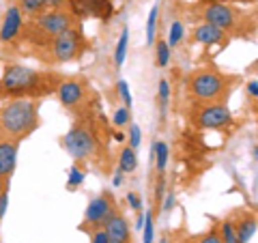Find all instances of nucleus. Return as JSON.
<instances>
[{"mask_svg":"<svg viewBox=\"0 0 258 243\" xmlns=\"http://www.w3.org/2000/svg\"><path fill=\"white\" fill-rule=\"evenodd\" d=\"M62 80L52 71H35L26 65H7L0 78V99H39L52 95Z\"/></svg>","mask_w":258,"mask_h":243,"instance_id":"obj_1","label":"nucleus"},{"mask_svg":"<svg viewBox=\"0 0 258 243\" xmlns=\"http://www.w3.org/2000/svg\"><path fill=\"white\" fill-rule=\"evenodd\" d=\"M39 127V106L35 99H7L0 108V142H18Z\"/></svg>","mask_w":258,"mask_h":243,"instance_id":"obj_2","label":"nucleus"},{"mask_svg":"<svg viewBox=\"0 0 258 243\" xmlns=\"http://www.w3.org/2000/svg\"><path fill=\"white\" fill-rule=\"evenodd\" d=\"M76 18L69 13V9H47L43 13L35 15L26 26H22L20 35L26 39L28 45L37 52H45V47L62 32L69 28H76Z\"/></svg>","mask_w":258,"mask_h":243,"instance_id":"obj_3","label":"nucleus"},{"mask_svg":"<svg viewBox=\"0 0 258 243\" xmlns=\"http://www.w3.org/2000/svg\"><path fill=\"white\" fill-rule=\"evenodd\" d=\"M237 82V76H226L217 69H196L187 78V88L200 103H226Z\"/></svg>","mask_w":258,"mask_h":243,"instance_id":"obj_4","label":"nucleus"},{"mask_svg":"<svg viewBox=\"0 0 258 243\" xmlns=\"http://www.w3.org/2000/svg\"><path fill=\"white\" fill-rule=\"evenodd\" d=\"M91 123L93 120H80L62 138V147L76 161L95 159L101 151V140Z\"/></svg>","mask_w":258,"mask_h":243,"instance_id":"obj_5","label":"nucleus"},{"mask_svg":"<svg viewBox=\"0 0 258 243\" xmlns=\"http://www.w3.org/2000/svg\"><path fill=\"white\" fill-rule=\"evenodd\" d=\"M86 47H88V41H86V37L82 35V32L78 30V26L69 28L67 32L58 35L50 45L45 47V52L50 54L45 60L47 63H56V65H58V63L60 65L62 63H71V60L80 58V56L86 52ZM43 54H41V58H43Z\"/></svg>","mask_w":258,"mask_h":243,"instance_id":"obj_6","label":"nucleus"},{"mask_svg":"<svg viewBox=\"0 0 258 243\" xmlns=\"http://www.w3.org/2000/svg\"><path fill=\"white\" fill-rule=\"evenodd\" d=\"M191 120L203 129H222L232 123V114L226 103H200Z\"/></svg>","mask_w":258,"mask_h":243,"instance_id":"obj_7","label":"nucleus"},{"mask_svg":"<svg viewBox=\"0 0 258 243\" xmlns=\"http://www.w3.org/2000/svg\"><path fill=\"white\" fill-rule=\"evenodd\" d=\"M116 213V200L110 192H103L95 196L86 207L84 213V228H101L110 220V215Z\"/></svg>","mask_w":258,"mask_h":243,"instance_id":"obj_8","label":"nucleus"},{"mask_svg":"<svg viewBox=\"0 0 258 243\" xmlns=\"http://www.w3.org/2000/svg\"><path fill=\"white\" fill-rule=\"evenodd\" d=\"M58 93V99L64 108L74 110V108H80L84 106L88 101V84L84 80H78V78H71V80H62L56 88Z\"/></svg>","mask_w":258,"mask_h":243,"instance_id":"obj_9","label":"nucleus"},{"mask_svg":"<svg viewBox=\"0 0 258 243\" xmlns=\"http://www.w3.org/2000/svg\"><path fill=\"white\" fill-rule=\"evenodd\" d=\"M203 18L207 20V24H211V26L220 28V30H235L237 24H239V13L232 9L228 5H222V3H209L203 11Z\"/></svg>","mask_w":258,"mask_h":243,"instance_id":"obj_10","label":"nucleus"},{"mask_svg":"<svg viewBox=\"0 0 258 243\" xmlns=\"http://www.w3.org/2000/svg\"><path fill=\"white\" fill-rule=\"evenodd\" d=\"M69 3V13L74 15L76 20L80 18H101L108 20L112 15V3L110 0H67Z\"/></svg>","mask_w":258,"mask_h":243,"instance_id":"obj_11","label":"nucleus"},{"mask_svg":"<svg viewBox=\"0 0 258 243\" xmlns=\"http://www.w3.org/2000/svg\"><path fill=\"white\" fill-rule=\"evenodd\" d=\"M24 26V15L15 5H9V9L5 11L3 24H0V41L3 43H11L20 37Z\"/></svg>","mask_w":258,"mask_h":243,"instance_id":"obj_12","label":"nucleus"},{"mask_svg":"<svg viewBox=\"0 0 258 243\" xmlns=\"http://www.w3.org/2000/svg\"><path fill=\"white\" fill-rule=\"evenodd\" d=\"M103 230H106L110 243H132L129 224L125 220V215H120L118 211L114 215H110V220L103 224Z\"/></svg>","mask_w":258,"mask_h":243,"instance_id":"obj_13","label":"nucleus"},{"mask_svg":"<svg viewBox=\"0 0 258 243\" xmlns=\"http://www.w3.org/2000/svg\"><path fill=\"white\" fill-rule=\"evenodd\" d=\"M18 142H0V179L9 181L18 164Z\"/></svg>","mask_w":258,"mask_h":243,"instance_id":"obj_14","label":"nucleus"},{"mask_svg":"<svg viewBox=\"0 0 258 243\" xmlns=\"http://www.w3.org/2000/svg\"><path fill=\"white\" fill-rule=\"evenodd\" d=\"M224 39V30L211 26V24H200V26L194 30V41L203 43V45H215Z\"/></svg>","mask_w":258,"mask_h":243,"instance_id":"obj_15","label":"nucleus"},{"mask_svg":"<svg viewBox=\"0 0 258 243\" xmlns=\"http://www.w3.org/2000/svg\"><path fill=\"white\" fill-rule=\"evenodd\" d=\"M235 232H237V243H249L256 234V217L254 215H243L239 222H235Z\"/></svg>","mask_w":258,"mask_h":243,"instance_id":"obj_16","label":"nucleus"},{"mask_svg":"<svg viewBox=\"0 0 258 243\" xmlns=\"http://www.w3.org/2000/svg\"><path fill=\"white\" fill-rule=\"evenodd\" d=\"M168 155H170V151H168V144H166L164 140L153 142V161H155V166H157V172H159V174H164V172H166Z\"/></svg>","mask_w":258,"mask_h":243,"instance_id":"obj_17","label":"nucleus"},{"mask_svg":"<svg viewBox=\"0 0 258 243\" xmlns=\"http://www.w3.org/2000/svg\"><path fill=\"white\" fill-rule=\"evenodd\" d=\"M15 7L22 11V15H30V18L47 11L45 0H15Z\"/></svg>","mask_w":258,"mask_h":243,"instance_id":"obj_18","label":"nucleus"},{"mask_svg":"<svg viewBox=\"0 0 258 243\" xmlns=\"http://www.w3.org/2000/svg\"><path fill=\"white\" fill-rule=\"evenodd\" d=\"M138 168V157H136V151L132 147H123L118 155V170L120 172H134Z\"/></svg>","mask_w":258,"mask_h":243,"instance_id":"obj_19","label":"nucleus"},{"mask_svg":"<svg viewBox=\"0 0 258 243\" xmlns=\"http://www.w3.org/2000/svg\"><path fill=\"white\" fill-rule=\"evenodd\" d=\"M127 45H129V28L120 30V37H118V43H116V52H114V63L116 67L125 63V56H127Z\"/></svg>","mask_w":258,"mask_h":243,"instance_id":"obj_20","label":"nucleus"},{"mask_svg":"<svg viewBox=\"0 0 258 243\" xmlns=\"http://www.w3.org/2000/svg\"><path fill=\"white\" fill-rule=\"evenodd\" d=\"M155 60H157V67H168V63H170V47L164 39H159L155 43Z\"/></svg>","mask_w":258,"mask_h":243,"instance_id":"obj_21","label":"nucleus"},{"mask_svg":"<svg viewBox=\"0 0 258 243\" xmlns=\"http://www.w3.org/2000/svg\"><path fill=\"white\" fill-rule=\"evenodd\" d=\"M157 15H159V7L155 5L149 13V20H147V43L153 45L155 43V28H157Z\"/></svg>","mask_w":258,"mask_h":243,"instance_id":"obj_22","label":"nucleus"},{"mask_svg":"<svg viewBox=\"0 0 258 243\" xmlns=\"http://www.w3.org/2000/svg\"><path fill=\"white\" fill-rule=\"evenodd\" d=\"M168 103H170V84H168V80H159V106H161V118H166Z\"/></svg>","mask_w":258,"mask_h":243,"instance_id":"obj_23","label":"nucleus"},{"mask_svg":"<svg viewBox=\"0 0 258 243\" xmlns=\"http://www.w3.org/2000/svg\"><path fill=\"white\" fill-rule=\"evenodd\" d=\"M82 183H84V170L80 168L78 164H76V166H71L67 188H69V190H74V188H78V185H82Z\"/></svg>","mask_w":258,"mask_h":243,"instance_id":"obj_24","label":"nucleus"},{"mask_svg":"<svg viewBox=\"0 0 258 243\" xmlns=\"http://www.w3.org/2000/svg\"><path fill=\"white\" fill-rule=\"evenodd\" d=\"M181 39H183V24L181 22H174L172 26H170V37H168V47H174V45H179L181 43Z\"/></svg>","mask_w":258,"mask_h":243,"instance_id":"obj_25","label":"nucleus"},{"mask_svg":"<svg viewBox=\"0 0 258 243\" xmlns=\"http://www.w3.org/2000/svg\"><path fill=\"white\" fill-rule=\"evenodd\" d=\"M112 123H114L116 127H125L129 125V110L123 106V108H118L114 110V114H112Z\"/></svg>","mask_w":258,"mask_h":243,"instance_id":"obj_26","label":"nucleus"},{"mask_svg":"<svg viewBox=\"0 0 258 243\" xmlns=\"http://www.w3.org/2000/svg\"><path fill=\"white\" fill-rule=\"evenodd\" d=\"M144 243H153V239H155V232H153V213L147 211V215H144Z\"/></svg>","mask_w":258,"mask_h":243,"instance_id":"obj_27","label":"nucleus"},{"mask_svg":"<svg viewBox=\"0 0 258 243\" xmlns=\"http://www.w3.org/2000/svg\"><path fill=\"white\" fill-rule=\"evenodd\" d=\"M140 140H142V132H140V127L132 123L129 125V147H132L134 151L140 147Z\"/></svg>","mask_w":258,"mask_h":243,"instance_id":"obj_28","label":"nucleus"},{"mask_svg":"<svg viewBox=\"0 0 258 243\" xmlns=\"http://www.w3.org/2000/svg\"><path fill=\"white\" fill-rule=\"evenodd\" d=\"M118 95H120V99H123L125 108H127V110L132 108L134 99H132V93H129V84L125 82V80H120V82H118Z\"/></svg>","mask_w":258,"mask_h":243,"instance_id":"obj_29","label":"nucleus"},{"mask_svg":"<svg viewBox=\"0 0 258 243\" xmlns=\"http://www.w3.org/2000/svg\"><path fill=\"white\" fill-rule=\"evenodd\" d=\"M198 243H224V241H222V237H220V230L211 228V230L205 232L203 237L198 239Z\"/></svg>","mask_w":258,"mask_h":243,"instance_id":"obj_30","label":"nucleus"},{"mask_svg":"<svg viewBox=\"0 0 258 243\" xmlns=\"http://www.w3.org/2000/svg\"><path fill=\"white\" fill-rule=\"evenodd\" d=\"M91 243H110L106 230H103V226L101 228H93L91 230Z\"/></svg>","mask_w":258,"mask_h":243,"instance_id":"obj_31","label":"nucleus"},{"mask_svg":"<svg viewBox=\"0 0 258 243\" xmlns=\"http://www.w3.org/2000/svg\"><path fill=\"white\" fill-rule=\"evenodd\" d=\"M127 202H129V207H132L134 211H140L142 209V200H140V196L136 192H127Z\"/></svg>","mask_w":258,"mask_h":243,"instance_id":"obj_32","label":"nucleus"},{"mask_svg":"<svg viewBox=\"0 0 258 243\" xmlns=\"http://www.w3.org/2000/svg\"><path fill=\"white\" fill-rule=\"evenodd\" d=\"M164 194H166V179H164V174H159L157 185H155V198H157V202H161Z\"/></svg>","mask_w":258,"mask_h":243,"instance_id":"obj_33","label":"nucleus"},{"mask_svg":"<svg viewBox=\"0 0 258 243\" xmlns=\"http://www.w3.org/2000/svg\"><path fill=\"white\" fill-rule=\"evenodd\" d=\"M161 207H164V211H172L174 209V194L172 192L164 194V198H161Z\"/></svg>","mask_w":258,"mask_h":243,"instance_id":"obj_34","label":"nucleus"},{"mask_svg":"<svg viewBox=\"0 0 258 243\" xmlns=\"http://www.w3.org/2000/svg\"><path fill=\"white\" fill-rule=\"evenodd\" d=\"M7 207H9V190H5L0 194V222H3V217L7 213Z\"/></svg>","mask_w":258,"mask_h":243,"instance_id":"obj_35","label":"nucleus"},{"mask_svg":"<svg viewBox=\"0 0 258 243\" xmlns=\"http://www.w3.org/2000/svg\"><path fill=\"white\" fill-rule=\"evenodd\" d=\"M247 93H249V95H252V99L256 101V97H258V80H256V78H254V80H252V82H249V84H247Z\"/></svg>","mask_w":258,"mask_h":243,"instance_id":"obj_36","label":"nucleus"},{"mask_svg":"<svg viewBox=\"0 0 258 243\" xmlns=\"http://www.w3.org/2000/svg\"><path fill=\"white\" fill-rule=\"evenodd\" d=\"M47 3V9H58L62 3H67V0H45Z\"/></svg>","mask_w":258,"mask_h":243,"instance_id":"obj_37","label":"nucleus"},{"mask_svg":"<svg viewBox=\"0 0 258 243\" xmlns=\"http://www.w3.org/2000/svg\"><path fill=\"white\" fill-rule=\"evenodd\" d=\"M120 183H123V172H120V170H116V172H114V179H112V185H114V188H118Z\"/></svg>","mask_w":258,"mask_h":243,"instance_id":"obj_38","label":"nucleus"},{"mask_svg":"<svg viewBox=\"0 0 258 243\" xmlns=\"http://www.w3.org/2000/svg\"><path fill=\"white\" fill-rule=\"evenodd\" d=\"M112 136H114V140H116V142H123V140H125V134H123V132H114Z\"/></svg>","mask_w":258,"mask_h":243,"instance_id":"obj_39","label":"nucleus"},{"mask_svg":"<svg viewBox=\"0 0 258 243\" xmlns=\"http://www.w3.org/2000/svg\"><path fill=\"white\" fill-rule=\"evenodd\" d=\"M142 226H144V213H140L138 220H136V228H142Z\"/></svg>","mask_w":258,"mask_h":243,"instance_id":"obj_40","label":"nucleus"},{"mask_svg":"<svg viewBox=\"0 0 258 243\" xmlns=\"http://www.w3.org/2000/svg\"><path fill=\"white\" fill-rule=\"evenodd\" d=\"M5 190H9V181H3V179H0V194H3Z\"/></svg>","mask_w":258,"mask_h":243,"instance_id":"obj_41","label":"nucleus"},{"mask_svg":"<svg viewBox=\"0 0 258 243\" xmlns=\"http://www.w3.org/2000/svg\"><path fill=\"white\" fill-rule=\"evenodd\" d=\"M161 243H168V241H166V239H161Z\"/></svg>","mask_w":258,"mask_h":243,"instance_id":"obj_42","label":"nucleus"}]
</instances>
